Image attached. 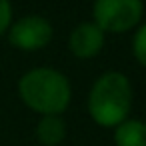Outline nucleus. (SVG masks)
Segmentation results:
<instances>
[{
	"label": "nucleus",
	"mask_w": 146,
	"mask_h": 146,
	"mask_svg": "<svg viewBox=\"0 0 146 146\" xmlns=\"http://www.w3.org/2000/svg\"><path fill=\"white\" fill-rule=\"evenodd\" d=\"M22 102L42 116H60L72 98L68 78L54 68H32L18 82Z\"/></svg>",
	"instance_id": "1"
},
{
	"label": "nucleus",
	"mask_w": 146,
	"mask_h": 146,
	"mask_svg": "<svg viewBox=\"0 0 146 146\" xmlns=\"http://www.w3.org/2000/svg\"><path fill=\"white\" fill-rule=\"evenodd\" d=\"M132 108V86L126 74L110 70L104 72L90 88L88 112L98 126L116 128L128 118Z\"/></svg>",
	"instance_id": "2"
},
{
	"label": "nucleus",
	"mask_w": 146,
	"mask_h": 146,
	"mask_svg": "<svg viewBox=\"0 0 146 146\" xmlns=\"http://www.w3.org/2000/svg\"><path fill=\"white\" fill-rule=\"evenodd\" d=\"M144 12L142 0H94L92 16L102 32L122 34L134 28Z\"/></svg>",
	"instance_id": "3"
},
{
	"label": "nucleus",
	"mask_w": 146,
	"mask_h": 146,
	"mask_svg": "<svg viewBox=\"0 0 146 146\" xmlns=\"http://www.w3.org/2000/svg\"><path fill=\"white\" fill-rule=\"evenodd\" d=\"M52 24L40 14H28L18 18L8 28V40L20 50H40L52 40Z\"/></svg>",
	"instance_id": "4"
},
{
	"label": "nucleus",
	"mask_w": 146,
	"mask_h": 146,
	"mask_svg": "<svg viewBox=\"0 0 146 146\" xmlns=\"http://www.w3.org/2000/svg\"><path fill=\"white\" fill-rule=\"evenodd\" d=\"M104 46V32L94 22H80L68 36V48L76 58H92Z\"/></svg>",
	"instance_id": "5"
},
{
	"label": "nucleus",
	"mask_w": 146,
	"mask_h": 146,
	"mask_svg": "<svg viewBox=\"0 0 146 146\" xmlns=\"http://www.w3.org/2000/svg\"><path fill=\"white\" fill-rule=\"evenodd\" d=\"M116 146H146V122L138 118H126L114 128Z\"/></svg>",
	"instance_id": "6"
},
{
	"label": "nucleus",
	"mask_w": 146,
	"mask_h": 146,
	"mask_svg": "<svg viewBox=\"0 0 146 146\" xmlns=\"http://www.w3.org/2000/svg\"><path fill=\"white\" fill-rule=\"evenodd\" d=\"M66 136V124L60 116H42L36 124V138L44 146H58Z\"/></svg>",
	"instance_id": "7"
},
{
	"label": "nucleus",
	"mask_w": 146,
	"mask_h": 146,
	"mask_svg": "<svg viewBox=\"0 0 146 146\" xmlns=\"http://www.w3.org/2000/svg\"><path fill=\"white\" fill-rule=\"evenodd\" d=\"M132 52H134V58L146 68V24H142V26L134 32V38H132Z\"/></svg>",
	"instance_id": "8"
},
{
	"label": "nucleus",
	"mask_w": 146,
	"mask_h": 146,
	"mask_svg": "<svg viewBox=\"0 0 146 146\" xmlns=\"http://www.w3.org/2000/svg\"><path fill=\"white\" fill-rule=\"evenodd\" d=\"M12 22V4L10 0H0V34H4Z\"/></svg>",
	"instance_id": "9"
}]
</instances>
